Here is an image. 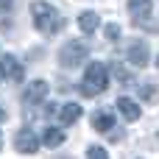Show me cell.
Segmentation results:
<instances>
[{
    "label": "cell",
    "instance_id": "cell-1",
    "mask_svg": "<svg viewBox=\"0 0 159 159\" xmlns=\"http://www.w3.org/2000/svg\"><path fill=\"white\" fill-rule=\"evenodd\" d=\"M31 14H34V25H36V31L45 34V36L59 34V31L64 28V17H61L53 6H48V3H34V6H31Z\"/></svg>",
    "mask_w": 159,
    "mask_h": 159
},
{
    "label": "cell",
    "instance_id": "cell-2",
    "mask_svg": "<svg viewBox=\"0 0 159 159\" xmlns=\"http://www.w3.org/2000/svg\"><path fill=\"white\" fill-rule=\"evenodd\" d=\"M106 87H109V73H106V67H103L101 61H92V64L87 67V73H84L81 92H84L87 98H95V95H101Z\"/></svg>",
    "mask_w": 159,
    "mask_h": 159
},
{
    "label": "cell",
    "instance_id": "cell-3",
    "mask_svg": "<svg viewBox=\"0 0 159 159\" xmlns=\"http://www.w3.org/2000/svg\"><path fill=\"white\" fill-rule=\"evenodd\" d=\"M87 56H89V45L81 42V39H73V42H67V45L59 50L61 67H78L81 61H87Z\"/></svg>",
    "mask_w": 159,
    "mask_h": 159
},
{
    "label": "cell",
    "instance_id": "cell-4",
    "mask_svg": "<svg viewBox=\"0 0 159 159\" xmlns=\"http://www.w3.org/2000/svg\"><path fill=\"white\" fill-rule=\"evenodd\" d=\"M14 148L20 154H36L39 151V140H36V134L31 129H20L17 137H14Z\"/></svg>",
    "mask_w": 159,
    "mask_h": 159
},
{
    "label": "cell",
    "instance_id": "cell-5",
    "mask_svg": "<svg viewBox=\"0 0 159 159\" xmlns=\"http://www.w3.org/2000/svg\"><path fill=\"white\" fill-rule=\"evenodd\" d=\"M45 95H48V81L36 78V81H31V84H28V89H25L22 101H25V106H39V103L45 101Z\"/></svg>",
    "mask_w": 159,
    "mask_h": 159
},
{
    "label": "cell",
    "instance_id": "cell-6",
    "mask_svg": "<svg viewBox=\"0 0 159 159\" xmlns=\"http://www.w3.org/2000/svg\"><path fill=\"white\" fill-rule=\"evenodd\" d=\"M148 56H151V53H148V45H145L143 39L129 45V61H131L134 67H145V64H148Z\"/></svg>",
    "mask_w": 159,
    "mask_h": 159
},
{
    "label": "cell",
    "instance_id": "cell-7",
    "mask_svg": "<svg viewBox=\"0 0 159 159\" xmlns=\"http://www.w3.org/2000/svg\"><path fill=\"white\" fill-rule=\"evenodd\" d=\"M0 75H6L8 81H22V67L14 56H3L0 59Z\"/></svg>",
    "mask_w": 159,
    "mask_h": 159
},
{
    "label": "cell",
    "instance_id": "cell-8",
    "mask_svg": "<svg viewBox=\"0 0 159 159\" xmlns=\"http://www.w3.org/2000/svg\"><path fill=\"white\" fill-rule=\"evenodd\" d=\"M117 109L126 120H137L140 117V103H134L131 98H117Z\"/></svg>",
    "mask_w": 159,
    "mask_h": 159
},
{
    "label": "cell",
    "instance_id": "cell-9",
    "mask_svg": "<svg viewBox=\"0 0 159 159\" xmlns=\"http://www.w3.org/2000/svg\"><path fill=\"white\" fill-rule=\"evenodd\" d=\"M92 129L106 134L109 129H115V117H112L109 112H95V115H92Z\"/></svg>",
    "mask_w": 159,
    "mask_h": 159
},
{
    "label": "cell",
    "instance_id": "cell-10",
    "mask_svg": "<svg viewBox=\"0 0 159 159\" xmlns=\"http://www.w3.org/2000/svg\"><path fill=\"white\" fill-rule=\"evenodd\" d=\"M129 11L134 20H145L151 17V0H129Z\"/></svg>",
    "mask_w": 159,
    "mask_h": 159
},
{
    "label": "cell",
    "instance_id": "cell-11",
    "mask_svg": "<svg viewBox=\"0 0 159 159\" xmlns=\"http://www.w3.org/2000/svg\"><path fill=\"white\" fill-rule=\"evenodd\" d=\"M78 25H81V31L95 34V31H98V25H101V17H98L95 11H84V14L78 17Z\"/></svg>",
    "mask_w": 159,
    "mask_h": 159
},
{
    "label": "cell",
    "instance_id": "cell-12",
    "mask_svg": "<svg viewBox=\"0 0 159 159\" xmlns=\"http://www.w3.org/2000/svg\"><path fill=\"white\" fill-rule=\"evenodd\" d=\"M59 115H61V123H64V126H70V123L81 120V106H78V103H64Z\"/></svg>",
    "mask_w": 159,
    "mask_h": 159
},
{
    "label": "cell",
    "instance_id": "cell-13",
    "mask_svg": "<svg viewBox=\"0 0 159 159\" xmlns=\"http://www.w3.org/2000/svg\"><path fill=\"white\" fill-rule=\"evenodd\" d=\"M61 143H64V134H61L59 129H45V145L56 148V145H61Z\"/></svg>",
    "mask_w": 159,
    "mask_h": 159
},
{
    "label": "cell",
    "instance_id": "cell-14",
    "mask_svg": "<svg viewBox=\"0 0 159 159\" xmlns=\"http://www.w3.org/2000/svg\"><path fill=\"white\" fill-rule=\"evenodd\" d=\"M87 159H109V157H106V151H103L101 145H92V148L87 151Z\"/></svg>",
    "mask_w": 159,
    "mask_h": 159
},
{
    "label": "cell",
    "instance_id": "cell-15",
    "mask_svg": "<svg viewBox=\"0 0 159 159\" xmlns=\"http://www.w3.org/2000/svg\"><path fill=\"white\" fill-rule=\"evenodd\" d=\"M117 36H120V28H117V25H106V39H112V42H115Z\"/></svg>",
    "mask_w": 159,
    "mask_h": 159
},
{
    "label": "cell",
    "instance_id": "cell-16",
    "mask_svg": "<svg viewBox=\"0 0 159 159\" xmlns=\"http://www.w3.org/2000/svg\"><path fill=\"white\" fill-rule=\"evenodd\" d=\"M115 75H117V78H120V81H126V84H129V81H131V78H129V73H126V70H123V67H120V64H115Z\"/></svg>",
    "mask_w": 159,
    "mask_h": 159
},
{
    "label": "cell",
    "instance_id": "cell-17",
    "mask_svg": "<svg viewBox=\"0 0 159 159\" xmlns=\"http://www.w3.org/2000/svg\"><path fill=\"white\" fill-rule=\"evenodd\" d=\"M106 134H109V140H115V143L123 140V131H106Z\"/></svg>",
    "mask_w": 159,
    "mask_h": 159
},
{
    "label": "cell",
    "instance_id": "cell-18",
    "mask_svg": "<svg viewBox=\"0 0 159 159\" xmlns=\"http://www.w3.org/2000/svg\"><path fill=\"white\" fill-rule=\"evenodd\" d=\"M0 6L3 8H11V0H0Z\"/></svg>",
    "mask_w": 159,
    "mask_h": 159
},
{
    "label": "cell",
    "instance_id": "cell-19",
    "mask_svg": "<svg viewBox=\"0 0 159 159\" xmlns=\"http://www.w3.org/2000/svg\"><path fill=\"white\" fill-rule=\"evenodd\" d=\"M0 120H6V109L3 106H0Z\"/></svg>",
    "mask_w": 159,
    "mask_h": 159
},
{
    "label": "cell",
    "instance_id": "cell-20",
    "mask_svg": "<svg viewBox=\"0 0 159 159\" xmlns=\"http://www.w3.org/2000/svg\"><path fill=\"white\" fill-rule=\"evenodd\" d=\"M157 145H159V134H157Z\"/></svg>",
    "mask_w": 159,
    "mask_h": 159
},
{
    "label": "cell",
    "instance_id": "cell-21",
    "mask_svg": "<svg viewBox=\"0 0 159 159\" xmlns=\"http://www.w3.org/2000/svg\"><path fill=\"white\" fill-rule=\"evenodd\" d=\"M0 143H3V137H0Z\"/></svg>",
    "mask_w": 159,
    "mask_h": 159
},
{
    "label": "cell",
    "instance_id": "cell-22",
    "mask_svg": "<svg viewBox=\"0 0 159 159\" xmlns=\"http://www.w3.org/2000/svg\"><path fill=\"white\" fill-rule=\"evenodd\" d=\"M157 64H159V59H157Z\"/></svg>",
    "mask_w": 159,
    "mask_h": 159
}]
</instances>
